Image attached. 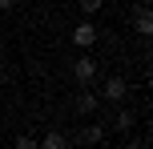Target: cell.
<instances>
[{
  "mask_svg": "<svg viewBox=\"0 0 153 149\" xmlns=\"http://www.w3.org/2000/svg\"><path fill=\"white\" fill-rule=\"evenodd\" d=\"M76 4H81L85 16H93V12H101V4H105V0H76Z\"/></svg>",
  "mask_w": 153,
  "mask_h": 149,
  "instance_id": "cell-9",
  "label": "cell"
},
{
  "mask_svg": "<svg viewBox=\"0 0 153 149\" xmlns=\"http://www.w3.org/2000/svg\"><path fill=\"white\" fill-rule=\"evenodd\" d=\"M16 149H40V141H32V137H16Z\"/></svg>",
  "mask_w": 153,
  "mask_h": 149,
  "instance_id": "cell-10",
  "label": "cell"
},
{
  "mask_svg": "<svg viewBox=\"0 0 153 149\" xmlns=\"http://www.w3.org/2000/svg\"><path fill=\"white\" fill-rule=\"evenodd\" d=\"M133 24H137L141 36H149L153 32V16H149V4H137V16H133Z\"/></svg>",
  "mask_w": 153,
  "mask_h": 149,
  "instance_id": "cell-4",
  "label": "cell"
},
{
  "mask_svg": "<svg viewBox=\"0 0 153 149\" xmlns=\"http://www.w3.org/2000/svg\"><path fill=\"white\" fill-rule=\"evenodd\" d=\"M133 121H137L133 109H121V113H117V129H133Z\"/></svg>",
  "mask_w": 153,
  "mask_h": 149,
  "instance_id": "cell-8",
  "label": "cell"
},
{
  "mask_svg": "<svg viewBox=\"0 0 153 149\" xmlns=\"http://www.w3.org/2000/svg\"><path fill=\"white\" fill-rule=\"evenodd\" d=\"M85 141H89V145H101V141H105V129H101V125H89V129H85Z\"/></svg>",
  "mask_w": 153,
  "mask_h": 149,
  "instance_id": "cell-7",
  "label": "cell"
},
{
  "mask_svg": "<svg viewBox=\"0 0 153 149\" xmlns=\"http://www.w3.org/2000/svg\"><path fill=\"white\" fill-rule=\"evenodd\" d=\"M73 77H76V85H85V89H89L93 81H97V61H93V56H81V61H73Z\"/></svg>",
  "mask_w": 153,
  "mask_h": 149,
  "instance_id": "cell-1",
  "label": "cell"
},
{
  "mask_svg": "<svg viewBox=\"0 0 153 149\" xmlns=\"http://www.w3.org/2000/svg\"><path fill=\"white\" fill-rule=\"evenodd\" d=\"M40 149H69V141H65V133H56V129H53V133L40 141Z\"/></svg>",
  "mask_w": 153,
  "mask_h": 149,
  "instance_id": "cell-6",
  "label": "cell"
},
{
  "mask_svg": "<svg viewBox=\"0 0 153 149\" xmlns=\"http://www.w3.org/2000/svg\"><path fill=\"white\" fill-rule=\"evenodd\" d=\"M8 8H16V0H0V12H8Z\"/></svg>",
  "mask_w": 153,
  "mask_h": 149,
  "instance_id": "cell-11",
  "label": "cell"
},
{
  "mask_svg": "<svg viewBox=\"0 0 153 149\" xmlns=\"http://www.w3.org/2000/svg\"><path fill=\"white\" fill-rule=\"evenodd\" d=\"M125 93H129V81H125V77H109L105 81V85H101V97H105V101H125Z\"/></svg>",
  "mask_w": 153,
  "mask_h": 149,
  "instance_id": "cell-2",
  "label": "cell"
},
{
  "mask_svg": "<svg viewBox=\"0 0 153 149\" xmlns=\"http://www.w3.org/2000/svg\"><path fill=\"white\" fill-rule=\"evenodd\" d=\"M101 109V101H97V93H89V89H85L81 97H76V113H97Z\"/></svg>",
  "mask_w": 153,
  "mask_h": 149,
  "instance_id": "cell-5",
  "label": "cell"
},
{
  "mask_svg": "<svg viewBox=\"0 0 153 149\" xmlns=\"http://www.w3.org/2000/svg\"><path fill=\"white\" fill-rule=\"evenodd\" d=\"M73 44H81V48H89V44H97V24H89V20H81L73 28Z\"/></svg>",
  "mask_w": 153,
  "mask_h": 149,
  "instance_id": "cell-3",
  "label": "cell"
}]
</instances>
